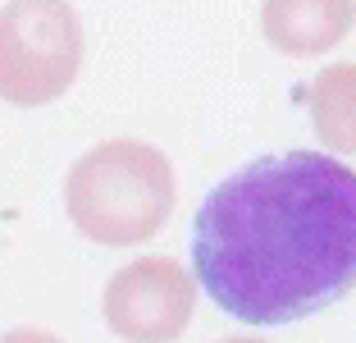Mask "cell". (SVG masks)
<instances>
[{
  "mask_svg": "<svg viewBox=\"0 0 356 343\" xmlns=\"http://www.w3.org/2000/svg\"><path fill=\"white\" fill-rule=\"evenodd\" d=\"M197 284L242 325H293L356 289V169L320 151L261 156L192 220Z\"/></svg>",
  "mask_w": 356,
  "mask_h": 343,
  "instance_id": "cell-1",
  "label": "cell"
},
{
  "mask_svg": "<svg viewBox=\"0 0 356 343\" xmlns=\"http://www.w3.org/2000/svg\"><path fill=\"white\" fill-rule=\"evenodd\" d=\"M174 165L142 137H110L74 160L64 178V215L87 243L142 247L174 215Z\"/></svg>",
  "mask_w": 356,
  "mask_h": 343,
  "instance_id": "cell-2",
  "label": "cell"
},
{
  "mask_svg": "<svg viewBox=\"0 0 356 343\" xmlns=\"http://www.w3.org/2000/svg\"><path fill=\"white\" fill-rule=\"evenodd\" d=\"M83 19L69 0H10L0 10V101L37 110L60 101L83 69Z\"/></svg>",
  "mask_w": 356,
  "mask_h": 343,
  "instance_id": "cell-3",
  "label": "cell"
},
{
  "mask_svg": "<svg viewBox=\"0 0 356 343\" xmlns=\"http://www.w3.org/2000/svg\"><path fill=\"white\" fill-rule=\"evenodd\" d=\"M197 316V280L174 257H137L105 284V325L124 343H174Z\"/></svg>",
  "mask_w": 356,
  "mask_h": 343,
  "instance_id": "cell-4",
  "label": "cell"
},
{
  "mask_svg": "<svg viewBox=\"0 0 356 343\" xmlns=\"http://www.w3.org/2000/svg\"><path fill=\"white\" fill-rule=\"evenodd\" d=\"M356 23V0H265L261 32L274 51L311 60L343 42Z\"/></svg>",
  "mask_w": 356,
  "mask_h": 343,
  "instance_id": "cell-5",
  "label": "cell"
},
{
  "mask_svg": "<svg viewBox=\"0 0 356 343\" xmlns=\"http://www.w3.org/2000/svg\"><path fill=\"white\" fill-rule=\"evenodd\" d=\"M306 110H311L315 137L329 151L356 156V64H329L315 73Z\"/></svg>",
  "mask_w": 356,
  "mask_h": 343,
  "instance_id": "cell-6",
  "label": "cell"
},
{
  "mask_svg": "<svg viewBox=\"0 0 356 343\" xmlns=\"http://www.w3.org/2000/svg\"><path fill=\"white\" fill-rule=\"evenodd\" d=\"M0 343H64V339H55L46 330H10V334H0Z\"/></svg>",
  "mask_w": 356,
  "mask_h": 343,
  "instance_id": "cell-7",
  "label": "cell"
},
{
  "mask_svg": "<svg viewBox=\"0 0 356 343\" xmlns=\"http://www.w3.org/2000/svg\"><path fill=\"white\" fill-rule=\"evenodd\" d=\"M220 343H261V339H242V334H238V339H220Z\"/></svg>",
  "mask_w": 356,
  "mask_h": 343,
  "instance_id": "cell-8",
  "label": "cell"
}]
</instances>
